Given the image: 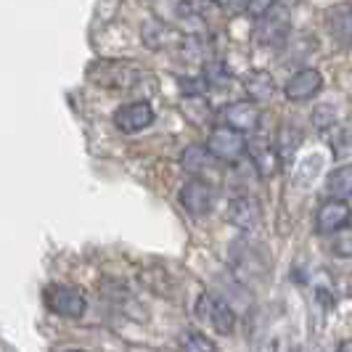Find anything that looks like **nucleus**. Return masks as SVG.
Returning a JSON list of instances; mask_svg holds the SVG:
<instances>
[{
	"instance_id": "nucleus-4",
	"label": "nucleus",
	"mask_w": 352,
	"mask_h": 352,
	"mask_svg": "<svg viewBox=\"0 0 352 352\" xmlns=\"http://www.w3.org/2000/svg\"><path fill=\"white\" fill-rule=\"evenodd\" d=\"M151 122H154V109H151L148 101H135V104H127L114 111V124L124 135L141 133Z\"/></svg>"
},
{
	"instance_id": "nucleus-10",
	"label": "nucleus",
	"mask_w": 352,
	"mask_h": 352,
	"mask_svg": "<svg viewBox=\"0 0 352 352\" xmlns=\"http://www.w3.org/2000/svg\"><path fill=\"white\" fill-rule=\"evenodd\" d=\"M260 120H263V114H260V109H257L254 101H236V104H230L226 109V127L241 133V135L257 130Z\"/></svg>"
},
{
	"instance_id": "nucleus-9",
	"label": "nucleus",
	"mask_w": 352,
	"mask_h": 352,
	"mask_svg": "<svg viewBox=\"0 0 352 352\" xmlns=\"http://www.w3.org/2000/svg\"><path fill=\"white\" fill-rule=\"evenodd\" d=\"M228 220L230 226H236L239 230H257L263 223V210H260L257 199L239 196L228 204Z\"/></svg>"
},
{
	"instance_id": "nucleus-11",
	"label": "nucleus",
	"mask_w": 352,
	"mask_h": 352,
	"mask_svg": "<svg viewBox=\"0 0 352 352\" xmlns=\"http://www.w3.org/2000/svg\"><path fill=\"white\" fill-rule=\"evenodd\" d=\"M201 307L207 310V318H210L212 329L217 334H230L236 329V313L226 300L220 297H201Z\"/></svg>"
},
{
	"instance_id": "nucleus-7",
	"label": "nucleus",
	"mask_w": 352,
	"mask_h": 352,
	"mask_svg": "<svg viewBox=\"0 0 352 352\" xmlns=\"http://www.w3.org/2000/svg\"><path fill=\"white\" fill-rule=\"evenodd\" d=\"M323 88V74L318 69H300L297 74H292L289 77V82L283 85V96L289 98V101H294V104H300V101H310V98H316L318 93Z\"/></svg>"
},
{
	"instance_id": "nucleus-20",
	"label": "nucleus",
	"mask_w": 352,
	"mask_h": 352,
	"mask_svg": "<svg viewBox=\"0 0 352 352\" xmlns=\"http://www.w3.org/2000/svg\"><path fill=\"white\" fill-rule=\"evenodd\" d=\"M331 252H334L336 257H352V228H344L336 233Z\"/></svg>"
},
{
	"instance_id": "nucleus-6",
	"label": "nucleus",
	"mask_w": 352,
	"mask_h": 352,
	"mask_svg": "<svg viewBox=\"0 0 352 352\" xmlns=\"http://www.w3.org/2000/svg\"><path fill=\"white\" fill-rule=\"evenodd\" d=\"M180 204L186 207L188 214H194V217H201V214H207L212 210V204H214V188H212L210 183H204V180H188L183 188H180Z\"/></svg>"
},
{
	"instance_id": "nucleus-16",
	"label": "nucleus",
	"mask_w": 352,
	"mask_h": 352,
	"mask_svg": "<svg viewBox=\"0 0 352 352\" xmlns=\"http://www.w3.org/2000/svg\"><path fill=\"white\" fill-rule=\"evenodd\" d=\"M247 88L254 101H267V98H273V93H276L273 77H270L267 72H254V74L249 77Z\"/></svg>"
},
{
	"instance_id": "nucleus-5",
	"label": "nucleus",
	"mask_w": 352,
	"mask_h": 352,
	"mask_svg": "<svg viewBox=\"0 0 352 352\" xmlns=\"http://www.w3.org/2000/svg\"><path fill=\"white\" fill-rule=\"evenodd\" d=\"M352 217V210L347 201H339V199H329L318 207L316 214V230L318 233H339V230L347 228Z\"/></svg>"
},
{
	"instance_id": "nucleus-14",
	"label": "nucleus",
	"mask_w": 352,
	"mask_h": 352,
	"mask_svg": "<svg viewBox=\"0 0 352 352\" xmlns=\"http://www.w3.org/2000/svg\"><path fill=\"white\" fill-rule=\"evenodd\" d=\"M249 154L254 159L260 175H273L278 164V148H273L267 141H249Z\"/></svg>"
},
{
	"instance_id": "nucleus-3",
	"label": "nucleus",
	"mask_w": 352,
	"mask_h": 352,
	"mask_svg": "<svg viewBox=\"0 0 352 352\" xmlns=\"http://www.w3.org/2000/svg\"><path fill=\"white\" fill-rule=\"evenodd\" d=\"M45 305L51 313L61 318H82L85 307H88L85 294L74 286H51L45 292Z\"/></svg>"
},
{
	"instance_id": "nucleus-1",
	"label": "nucleus",
	"mask_w": 352,
	"mask_h": 352,
	"mask_svg": "<svg viewBox=\"0 0 352 352\" xmlns=\"http://www.w3.org/2000/svg\"><path fill=\"white\" fill-rule=\"evenodd\" d=\"M289 32H292V16H289V8L281 6V3H273L263 16L257 19V24H254L257 43L267 45V48H281V45H286Z\"/></svg>"
},
{
	"instance_id": "nucleus-8",
	"label": "nucleus",
	"mask_w": 352,
	"mask_h": 352,
	"mask_svg": "<svg viewBox=\"0 0 352 352\" xmlns=\"http://www.w3.org/2000/svg\"><path fill=\"white\" fill-rule=\"evenodd\" d=\"M90 77L98 80V85H109V88H130L138 80V69L133 64H111V61H101L90 69Z\"/></svg>"
},
{
	"instance_id": "nucleus-13",
	"label": "nucleus",
	"mask_w": 352,
	"mask_h": 352,
	"mask_svg": "<svg viewBox=\"0 0 352 352\" xmlns=\"http://www.w3.org/2000/svg\"><path fill=\"white\" fill-rule=\"evenodd\" d=\"M329 30L336 43L350 45L352 43V6H339L329 16Z\"/></svg>"
},
{
	"instance_id": "nucleus-19",
	"label": "nucleus",
	"mask_w": 352,
	"mask_h": 352,
	"mask_svg": "<svg viewBox=\"0 0 352 352\" xmlns=\"http://www.w3.org/2000/svg\"><path fill=\"white\" fill-rule=\"evenodd\" d=\"M207 88H210V82H207L204 77H180V90H183V96H188V98L204 96Z\"/></svg>"
},
{
	"instance_id": "nucleus-18",
	"label": "nucleus",
	"mask_w": 352,
	"mask_h": 352,
	"mask_svg": "<svg viewBox=\"0 0 352 352\" xmlns=\"http://www.w3.org/2000/svg\"><path fill=\"white\" fill-rule=\"evenodd\" d=\"M300 141H302V133L297 130L294 133V127H283L281 135H278V157H292L297 148H300Z\"/></svg>"
},
{
	"instance_id": "nucleus-17",
	"label": "nucleus",
	"mask_w": 352,
	"mask_h": 352,
	"mask_svg": "<svg viewBox=\"0 0 352 352\" xmlns=\"http://www.w3.org/2000/svg\"><path fill=\"white\" fill-rule=\"evenodd\" d=\"M177 347H180V352H217L210 339L204 334H199V331H183Z\"/></svg>"
},
{
	"instance_id": "nucleus-12",
	"label": "nucleus",
	"mask_w": 352,
	"mask_h": 352,
	"mask_svg": "<svg viewBox=\"0 0 352 352\" xmlns=\"http://www.w3.org/2000/svg\"><path fill=\"white\" fill-rule=\"evenodd\" d=\"M326 191L331 194V199H339V201L352 199V162L336 167L334 173L326 177Z\"/></svg>"
},
{
	"instance_id": "nucleus-23",
	"label": "nucleus",
	"mask_w": 352,
	"mask_h": 352,
	"mask_svg": "<svg viewBox=\"0 0 352 352\" xmlns=\"http://www.w3.org/2000/svg\"><path fill=\"white\" fill-rule=\"evenodd\" d=\"M289 352H302V350H300V347H292V350H289Z\"/></svg>"
},
{
	"instance_id": "nucleus-2",
	"label": "nucleus",
	"mask_w": 352,
	"mask_h": 352,
	"mask_svg": "<svg viewBox=\"0 0 352 352\" xmlns=\"http://www.w3.org/2000/svg\"><path fill=\"white\" fill-rule=\"evenodd\" d=\"M207 151H210V157L220 159V162H239L249 151V141L241 133L223 124V127H214L210 133Z\"/></svg>"
},
{
	"instance_id": "nucleus-24",
	"label": "nucleus",
	"mask_w": 352,
	"mask_h": 352,
	"mask_svg": "<svg viewBox=\"0 0 352 352\" xmlns=\"http://www.w3.org/2000/svg\"><path fill=\"white\" fill-rule=\"evenodd\" d=\"M69 352H82V350H69Z\"/></svg>"
},
{
	"instance_id": "nucleus-22",
	"label": "nucleus",
	"mask_w": 352,
	"mask_h": 352,
	"mask_svg": "<svg viewBox=\"0 0 352 352\" xmlns=\"http://www.w3.org/2000/svg\"><path fill=\"white\" fill-rule=\"evenodd\" d=\"M336 352H352V342H342V344L336 347Z\"/></svg>"
},
{
	"instance_id": "nucleus-21",
	"label": "nucleus",
	"mask_w": 352,
	"mask_h": 352,
	"mask_svg": "<svg viewBox=\"0 0 352 352\" xmlns=\"http://www.w3.org/2000/svg\"><path fill=\"white\" fill-rule=\"evenodd\" d=\"M313 124L316 127H320V130H326V127H331V124H336V111L331 104H320L313 111Z\"/></svg>"
},
{
	"instance_id": "nucleus-15",
	"label": "nucleus",
	"mask_w": 352,
	"mask_h": 352,
	"mask_svg": "<svg viewBox=\"0 0 352 352\" xmlns=\"http://www.w3.org/2000/svg\"><path fill=\"white\" fill-rule=\"evenodd\" d=\"M207 159H210V151L207 146H188L183 154H180V167L191 175H199L204 167H207Z\"/></svg>"
}]
</instances>
